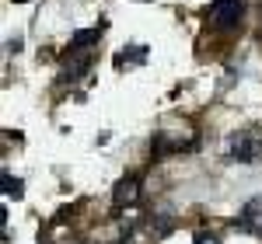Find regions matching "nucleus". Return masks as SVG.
Returning <instances> with one entry per match:
<instances>
[{
	"mask_svg": "<svg viewBox=\"0 0 262 244\" xmlns=\"http://www.w3.org/2000/svg\"><path fill=\"white\" fill-rule=\"evenodd\" d=\"M242 14H245V0H213L210 11H206L210 25L221 28V32L238 28V25H242Z\"/></svg>",
	"mask_w": 262,
	"mask_h": 244,
	"instance_id": "f257e3e1",
	"label": "nucleus"
},
{
	"mask_svg": "<svg viewBox=\"0 0 262 244\" xmlns=\"http://www.w3.org/2000/svg\"><path fill=\"white\" fill-rule=\"evenodd\" d=\"M137 199H140V178H137V175L119 178V182H116V188H112V206H116V209H122V206H133Z\"/></svg>",
	"mask_w": 262,
	"mask_h": 244,
	"instance_id": "f03ea898",
	"label": "nucleus"
},
{
	"mask_svg": "<svg viewBox=\"0 0 262 244\" xmlns=\"http://www.w3.org/2000/svg\"><path fill=\"white\" fill-rule=\"evenodd\" d=\"M262 154V143H255L252 140V136H234V140H231V161H255V157H259Z\"/></svg>",
	"mask_w": 262,
	"mask_h": 244,
	"instance_id": "7ed1b4c3",
	"label": "nucleus"
},
{
	"mask_svg": "<svg viewBox=\"0 0 262 244\" xmlns=\"http://www.w3.org/2000/svg\"><path fill=\"white\" fill-rule=\"evenodd\" d=\"M238 227L248 230V234H262V199H252L245 206L242 216H238Z\"/></svg>",
	"mask_w": 262,
	"mask_h": 244,
	"instance_id": "20e7f679",
	"label": "nucleus"
},
{
	"mask_svg": "<svg viewBox=\"0 0 262 244\" xmlns=\"http://www.w3.org/2000/svg\"><path fill=\"white\" fill-rule=\"evenodd\" d=\"M91 63H95V56H91V53H74V60L63 66V77H60V81H77L81 74H88V70H91Z\"/></svg>",
	"mask_w": 262,
	"mask_h": 244,
	"instance_id": "39448f33",
	"label": "nucleus"
},
{
	"mask_svg": "<svg viewBox=\"0 0 262 244\" xmlns=\"http://www.w3.org/2000/svg\"><path fill=\"white\" fill-rule=\"evenodd\" d=\"M101 39V28H84V32H74L70 35V53H88L95 42Z\"/></svg>",
	"mask_w": 262,
	"mask_h": 244,
	"instance_id": "423d86ee",
	"label": "nucleus"
},
{
	"mask_svg": "<svg viewBox=\"0 0 262 244\" xmlns=\"http://www.w3.org/2000/svg\"><path fill=\"white\" fill-rule=\"evenodd\" d=\"M147 60V45H133V49H122L116 56V66H129V63H143Z\"/></svg>",
	"mask_w": 262,
	"mask_h": 244,
	"instance_id": "0eeeda50",
	"label": "nucleus"
},
{
	"mask_svg": "<svg viewBox=\"0 0 262 244\" xmlns=\"http://www.w3.org/2000/svg\"><path fill=\"white\" fill-rule=\"evenodd\" d=\"M4 196H7V199H21V196H25V188H21V178H11L7 171H4Z\"/></svg>",
	"mask_w": 262,
	"mask_h": 244,
	"instance_id": "6e6552de",
	"label": "nucleus"
},
{
	"mask_svg": "<svg viewBox=\"0 0 262 244\" xmlns=\"http://www.w3.org/2000/svg\"><path fill=\"white\" fill-rule=\"evenodd\" d=\"M196 244H221V237L210 234V230H200V234H196Z\"/></svg>",
	"mask_w": 262,
	"mask_h": 244,
	"instance_id": "1a4fd4ad",
	"label": "nucleus"
},
{
	"mask_svg": "<svg viewBox=\"0 0 262 244\" xmlns=\"http://www.w3.org/2000/svg\"><path fill=\"white\" fill-rule=\"evenodd\" d=\"M14 4H28V0H14Z\"/></svg>",
	"mask_w": 262,
	"mask_h": 244,
	"instance_id": "9d476101",
	"label": "nucleus"
},
{
	"mask_svg": "<svg viewBox=\"0 0 262 244\" xmlns=\"http://www.w3.org/2000/svg\"><path fill=\"white\" fill-rule=\"evenodd\" d=\"M143 4H147V0H143Z\"/></svg>",
	"mask_w": 262,
	"mask_h": 244,
	"instance_id": "9b49d317",
	"label": "nucleus"
}]
</instances>
